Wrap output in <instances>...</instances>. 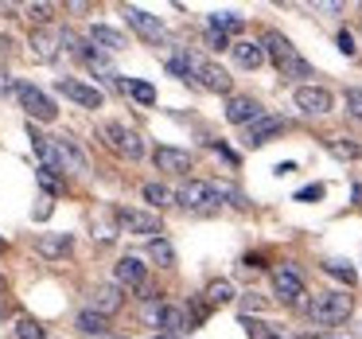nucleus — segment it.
<instances>
[{
  "label": "nucleus",
  "instance_id": "27",
  "mask_svg": "<svg viewBox=\"0 0 362 339\" xmlns=\"http://www.w3.org/2000/svg\"><path fill=\"white\" fill-rule=\"evenodd\" d=\"M323 273H327V277H335V281H343L346 289H351V285L358 281V273H354V265H351V261H343V258H331V261H323Z\"/></svg>",
  "mask_w": 362,
  "mask_h": 339
},
{
  "label": "nucleus",
  "instance_id": "17",
  "mask_svg": "<svg viewBox=\"0 0 362 339\" xmlns=\"http://www.w3.org/2000/svg\"><path fill=\"white\" fill-rule=\"evenodd\" d=\"M164 335H175L180 339L183 331H191V320H187V308H180V304H164L160 308V323H156Z\"/></svg>",
  "mask_w": 362,
  "mask_h": 339
},
{
  "label": "nucleus",
  "instance_id": "4",
  "mask_svg": "<svg viewBox=\"0 0 362 339\" xmlns=\"http://www.w3.org/2000/svg\"><path fill=\"white\" fill-rule=\"evenodd\" d=\"M102 137H105V144H110L117 156H125V160H141V156H144L141 133H136L133 125H125V121H105V125H102Z\"/></svg>",
  "mask_w": 362,
  "mask_h": 339
},
{
  "label": "nucleus",
  "instance_id": "30",
  "mask_svg": "<svg viewBox=\"0 0 362 339\" xmlns=\"http://www.w3.org/2000/svg\"><path fill=\"white\" fill-rule=\"evenodd\" d=\"M16 339H47V331H43V323L35 320V316H20L16 320Z\"/></svg>",
  "mask_w": 362,
  "mask_h": 339
},
{
  "label": "nucleus",
  "instance_id": "42",
  "mask_svg": "<svg viewBox=\"0 0 362 339\" xmlns=\"http://www.w3.org/2000/svg\"><path fill=\"white\" fill-rule=\"evenodd\" d=\"M8 51H12V40H8V35H0V59L8 55Z\"/></svg>",
  "mask_w": 362,
  "mask_h": 339
},
{
  "label": "nucleus",
  "instance_id": "1",
  "mask_svg": "<svg viewBox=\"0 0 362 339\" xmlns=\"http://www.w3.org/2000/svg\"><path fill=\"white\" fill-rule=\"evenodd\" d=\"M175 199H180V207L191 211V214H214L222 203L245 207L242 191L226 188V183H211V180H187L180 191H175Z\"/></svg>",
  "mask_w": 362,
  "mask_h": 339
},
{
  "label": "nucleus",
  "instance_id": "25",
  "mask_svg": "<svg viewBox=\"0 0 362 339\" xmlns=\"http://www.w3.org/2000/svg\"><path fill=\"white\" fill-rule=\"evenodd\" d=\"M327 152L335 160H362V144L351 141V137H331L327 141Z\"/></svg>",
  "mask_w": 362,
  "mask_h": 339
},
{
  "label": "nucleus",
  "instance_id": "9",
  "mask_svg": "<svg viewBox=\"0 0 362 339\" xmlns=\"http://www.w3.org/2000/svg\"><path fill=\"white\" fill-rule=\"evenodd\" d=\"M55 90H59L63 98H71V102L86 105V110H102V102H105L102 90H98L94 82H82V79H59Z\"/></svg>",
  "mask_w": 362,
  "mask_h": 339
},
{
  "label": "nucleus",
  "instance_id": "34",
  "mask_svg": "<svg viewBox=\"0 0 362 339\" xmlns=\"http://www.w3.org/2000/svg\"><path fill=\"white\" fill-rule=\"evenodd\" d=\"M343 102H346V113L362 121V90H358V86H354V90H346V94H343Z\"/></svg>",
  "mask_w": 362,
  "mask_h": 339
},
{
  "label": "nucleus",
  "instance_id": "35",
  "mask_svg": "<svg viewBox=\"0 0 362 339\" xmlns=\"http://www.w3.org/2000/svg\"><path fill=\"white\" fill-rule=\"evenodd\" d=\"M323 183H308V188H300L296 191V203H315V199H323Z\"/></svg>",
  "mask_w": 362,
  "mask_h": 339
},
{
  "label": "nucleus",
  "instance_id": "26",
  "mask_svg": "<svg viewBox=\"0 0 362 339\" xmlns=\"http://www.w3.org/2000/svg\"><path fill=\"white\" fill-rule=\"evenodd\" d=\"M59 149H63V156H66V168H71L74 176H82V172H86V152H82L78 144L71 141V137H59Z\"/></svg>",
  "mask_w": 362,
  "mask_h": 339
},
{
  "label": "nucleus",
  "instance_id": "46",
  "mask_svg": "<svg viewBox=\"0 0 362 339\" xmlns=\"http://www.w3.org/2000/svg\"><path fill=\"white\" fill-rule=\"evenodd\" d=\"M102 339H129V335H113V331H110V335H102Z\"/></svg>",
  "mask_w": 362,
  "mask_h": 339
},
{
  "label": "nucleus",
  "instance_id": "5",
  "mask_svg": "<svg viewBox=\"0 0 362 339\" xmlns=\"http://www.w3.org/2000/svg\"><path fill=\"white\" fill-rule=\"evenodd\" d=\"M117 226L125 230V234H136V238H160L164 234V222H160V214L152 211H136V207H117Z\"/></svg>",
  "mask_w": 362,
  "mask_h": 339
},
{
  "label": "nucleus",
  "instance_id": "15",
  "mask_svg": "<svg viewBox=\"0 0 362 339\" xmlns=\"http://www.w3.org/2000/svg\"><path fill=\"white\" fill-rule=\"evenodd\" d=\"M195 82L203 90H211V94H230V86H234V79H230L218 63H206V59L195 63Z\"/></svg>",
  "mask_w": 362,
  "mask_h": 339
},
{
  "label": "nucleus",
  "instance_id": "44",
  "mask_svg": "<svg viewBox=\"0 0 362 339\" xmlns=\"http://www.w3.org/2000/svg\"><path fill=\"white\" fill-rule=\"evenodd\" d=\"M265 339H292V335H281V331H276V328H273V331H269V335H265Z\"/></svg>",
  "mask_w": 362,
  "mask_h": 339
},
{
  "label": "nucleus",
  "instance_id": "47",
  "mask_svg": "<svg viewBox=\"0 0 362 339\" xmlns=\"http://www.w3.org/2000/svg\"><path fill=\"white\" fill-rule=\"evenodd\" d=\"M152 339H175V335H152Z\"/></svg>",
  "mask_w": 362,
  "mask_h": 339
},
{
  "label": "nucleus",
  "instance_id": "8",
  "mask_svg": "<svg viewBox=\"0 0 362 339\" xmlns=\"http://www.w3.org/2000/svg\"><path fill=\"white\" fill-rule=\"evenodd\" d=\"M121 16H125V24H129V28H136V32H141L148 43H160V40L168 35L164 20L152 16V12H144V8H136V4H125V8H121Z\"/></svg>",
  "mask_w": 362,
  "mask_h": 339
},
{
  "label": "nucleus",
  "instance_id": "32",
  "mask_svg": "<svg viewBox=\"0 0 362 339\" xmlns=\"http://www.w3.org/2000/svg\"><path fill=\"white\" fill-rule=\"evenodd\" d=\"M35 180H40V188H43V195H59V191H63V180H59L55 172H51V168H40V172H35Z\"/></svg>",
  "mask_w": 362,
  "mask_h": 339
},
{
  "label": "nucleus",
  "instance_id": "22",
  "mask_svg": "<svg viewBox=\"0 0 362 339\" xmlns=\"http://www.w3.org/2000/svg\"><path fill=\"white\" fill-rule=\"evenodd\" d=\"M117 86L125 90L133 102H141V105H156V86L152 82H144V79H121L117 74Z\"/></svg>",
  "mask_w": 362,
  "mask_h": 339
},
{
  "label": "nucleus",
  "instance_id": "37",
  "mask_svg": "<svg viewBox=\"0 0 362 339\" xmlns=\"http://www.w3.org/2000/svg\"><path fill=\"white\" fill-rule=\"evenodd\" d=\"M206 43H211L214 51H230V47H234V43H230V35H222V32H211V28H206Z\"/></svg>",
  "mask_w": 362,
  "mask_h": 339
},
{
  "label": "nucleus",
  "instance_id": "19",
  "mask_svg": "<svg viewBox=\"0 0 362 339\" xmlns=\"http://www.w3.org/2000/svg\"><path fill=\"white\" fill-rule=\"evenodd\" d=\"M230 55H234V63L242 67V71H257L261 63H265V47L253 40H238L234 47H230Z\"/></svg>",
  "mask_w": 362,
  "mask_h": 339
},
{
  "label": "nucleus",
  "instance_id": "11",
  "mask_svg": "<svg viewBox=\"0 0 362 339\" xmlns=\"http://www.w3.org/2000/svg\"><path fill=\"white\" fill-rule=\"evenodd\" d=\"M261 117H265V110H261L257 98H245V94L226 98V121H230V125H245V129H250L253 121H261Z\"/></svg>",
  "mask_w": 362,
  "mask_h": 339
},
{
  "label": "nucleus",
  "instance_id": "7",
  "mask_svg": "<svg viewBox=\"0 0 362 339\" xmlns=\"http://www.w3.org/2000/svg\"><path fill=\"white\" fill-rule=\"evenodd\" d=\"M273 292L281 304L296 308L300 300H304V277H300L296 265H276L273 269Z\"/></svg>",
  "mask_w": 362,
  "mask_h": 339
},
{
  "label": "nucleus",
  "instance_id": "40",
  "mask_svg": "<svg viewBox=\"0 0 362 339\" xmlns=\"http://www.w3.org/2000/svg\"><path fill=\"white\" fill-rule=\"evenodd\" d=\"M47 214H51V199L43 195V199H40V211H35V219H47Z\"/></svg>",
  "mask_w": 362,
  "mask_h": 339
},
{
  "label": "nucleus",
  "instance_id": "2",
  "mask_svg": "<svg viewBox=\"0 0 362 339\" xmlns=\"http://www.w3.org/2000/svg\"><path fill=\"white\" fill-rule=\"evenodd\" d=\"M261 47H265V55L273 59V67L281 71V79H315L312 63H308V59L300 55L296 47H292L288 35H281V32H265Z\"/></svg>",
  "mask_w": 362,
  "mask_h": 339
},
{
  "label": "nucleus",
  "instance_id": "36",
  "mask_svg": "<svg viewBox=\"0 0 362 339\" xmlns=\"http://www.w3.org/2000/svg\"><path fill=\"white\" fill-rule=\"evenodd\" d=\"M250 312H265V297L245 292V297H242V316H250Z\"/></svg>",
  "mask_w": 362,
  "mask_h": 339
},
{
  "label": "nucleus",
  "instance_id": "10",
  "mask_svg": "<svg viewBox=\"0 0 362 339\" xmlns=\"http://www.w3.org/2000/svg\"><path fill=\"white\" fill-rule=\"evenodd\" d=\"M292 102H296V110L308 113V117H323V113H331L335 98H331V90H323V86H296Z\"/></svg>",
  "mask_w": 362,
  "mask_h": 339
},
{
  "label": "nucleus",
  "instance_id": "45",
  "mask_svg": "<svg viewBox=\"0 0 362 339\" xmlns=\"http://www.w3.org/2000/svg\"><path fill=\"white\" fill-rule=\"evenodd\" d=\"M4 90H8V79H4V71H0V94H4Z\"/></svg>",
  "mask_w": 362,
  "mask_h": 339
},
{
  "label": "nucleus",
  "instance_id": "24",
  "mask_svg": "<svg viewBox=\"0 0 362 339\" xmlns=\"http://www.w3.org/2000/svg\"><path fill=\"white\" fill-rule=\"evenodd\" d=\"M206 28H211V32H222V35H238L245 28V20L238 16V12H214V16L206 20Z\"/></svg>",
  "mask_w": 362,
  "mask_h": 339
},
{
  "label": "nucleus",
  "instance_id": "16",
  "mask_svg": "<svg viewBox=\"0 0 362 339\" xmlns=\"http://www.w3.org/2000/svg\"><path fill=\"white\" fill-rule=\"evenodd\" d=\"M121 304H125V289H117V285H102V289L90 292V308L98 316H113Z\"/></svg>",
  "mask_w": 362,
  "mask_h": 339
},
{
  "label": "nucleus",
  "instance_id": "14",
  "mask_svg": "<svg viewBox=\"0 0 362 339\" xmlns=\"http://www.w3.org/2000/svg\"><path fill=\"white\" fill-rule=\"evenodd\" d=\"M113 281H117V289H144V281H148V265L129 253V258H121L117 265H113Z\"/></svg>",
  "mask_w": 362,
  "mask_h": 339
},
{
  "label": "nucleus",
  "instance_id": "43",
  "mask_svg": "<svg viewBox=\"0 0 362 339\" xmlns=\"http://www.w3.org/2000/svg\"><path fill=\"white\" fill-rule=\"evenodd\" d=\"M292 339H331V335H315V331H308V335H292Z\"/></svg>",
  "mask_w": 362,
  "mask_h": 339
},
{
  "label": "nucleus",
  "instance_id": "18",
  "mask_svg": "<svg viewBox=\"0 0 362 339\" xmlns=\"http://www.w3.org/2000/svg\"><path fill=\"white\" fill-rule=\"evenodd\" d=\"M90 43H94L98 51H105V55H113V51H125V35L117 32V28H105V24H90Z\"/></svg>",
  "mask_w": 362,
  "mask_h": 339
},
{
  "label": "nucleus",
  "instance_id": "31",
  "mask_svg": "<svg viewBox=\"0 0 362 339\" xmlns=\"http://www.w3.org/2000/svg\"><path fill=\"white\" fill-rule=\"evenodd\" d=\"M141 195H144V203H152V207H168V203H172V191H168L164 188V183H144V188H141Z\"/></svg>",
  "mask_w": 362,
  "mask_h": 339
},
{
  "label": "nucleus",
  "instance_id": "23",
  "mask_svg": "<svg viewBox=\"0 0 362 339\" xmlns=\"http://www.w3.org/2000/svg\"><path fill=\"white\" fill-rule=\"evenodd\" d=\"M74 328L82 331V335H90V339H102V335H110V323H105V316H98L94 308H82L78 316H74Z\"/></svg>",
  "mask_w": 362,
  "mask_h": 339
},
{
  "label": "nucleus",
  "instance_id": "38",
  "mask_svg": "<svg viewBox=\"0 0 362 339\" xmlns=\"http://www.w3.org/2000/svg\"><path fill=\"white\" fill-rule=\"evenodd\" d=\"M339 51H343V55H354V40H351V32H339Z\"/></svg>",
  "mask_w": 362,
  "mask_h": 339
},
{
  "label": "nucleus",
  "instance_id": "48",
  "mask_svg": "<svg viewBox=\"0 0 362 339\" xmlns=\"http://www.w3.org/2000/svg\"><path fill=\"white\" fill-rule=\"evenodd\" d=\"M0 246H4V242H0Z\"/></svg>",
  "mask_w": 362,
  "mask_h": 339
},
{
  "label": "nucleus",
  "instance_id": "12",
  "mask_svg": "<svg viewBox=\"0 0 362 339\" xmlns=\"http://www.w3.org/2000/svg\"><path fill=\"white\" fill-rule=\"evenodd\" d=\"M284 129H288V121L276 117V113H265L261 121H253L250 129H245V149H261V144H269L273 137H281Z\"/></svg>",
  "mask_w": 362,
  "mask_h": 339
},
{
  "label": "nucleus",
  "instance_id": "28",
  "mask_svg": "<svg viewBox=\"0 0 362 339\" xmlns=\"http://www.w3.org/2000/svg\"><path fill=\"white\" fill-rule=\"evenodd\" d=\"M148 258L156 261L160 269H172V265H175V250H172V242H168V238H152V242H148Z\"/></svg>",
  "mask_w": 362,
  "mask_h": 339
},
{
  "label": "nucleus",
  "instance_id": "41",
  "mask_svg": "<svg viewBox=\"0 0 362 339\" xmlns=\"http://www.w3.org/2000/svg\"><path fill=\"white\" fill-rule=\"evenodd\" d=\"M273 172H276V176H288V172H296V164H292V160H288V164H276Z\"/></svg>",
  "mask_w": 362,
  "mask_h": 339
},
{
  "label": "nucleus",
  "instance_id": "13",
  "mask_svg": "<svg viewBox=\"0 0 362 339\" xmlns=\"http://www.w3.org/2000/svg\"><path fill=\"white\" fill-rule=\"evenodd\" d=\"M152 160H156L160 172H172V176H187L191 168H195V156H191L187 149H172V144H160V149L152 152Z\"/></svg>",
  "mask_w": 362,
  "mask_h": 339
},
{
  "label": "nucleus",
  "instance_id": "39",
  "mask_svg": "<svg viewBox=\"0 0 362 339\" xmlns=\"http://www.w3.org/2000/svg\"><path fill=\"white\" fill-rule=\"evenodd\" d=\"M28 16L43 24V20H47V4H28Z\"/></svg>",
  "mask_w": 362,
  "mask_h": 339
},
{
  "label": "nucleus",
  "instance_id": "20",
  "mask_svg": "<svg viewBox=\"0 0 362 339\" xmlns=\"http://www.w3.org/2000/svg\"><path fill=\"white\" fill-rule=\"evenodd\" d=\"M55 43H63V35L55 32V28H35L32 32V55L40 59V63H51L55 59Z\"/></svg>",
  "mask_w": 362,
  "mask_h": 339
},
{
  "label": "nucleus",
  "instance_id": "33",
  "mask_svg": "<svg viewBox=\"0 0 362 339\" xmlns=\"http://www.w3.org/2000/svg\"><path fill=\"white\" fill-rule=\"evenodd\" d=\"M206 312H211L206 297H203V300H191V304H187V320H191V328H199V323L206 320Z\"/></svg>",
  "mask_w": 362,
  "mask_h": 339
},
{
  "label": "nucleus",
  "instance_id": "3",
  "mask_svg": "<svg viewBox=\"0 0 362 339\" xmlns=\"http://www.w3.org/2000/svg\"><path fill=\"white\" fill-rule=\"evenodd\" d=\"M304 312H308V320L320 323V328H335V323L351 320L354 297L351 292H320V297H312L304 304Z\"/></svg>",
  "mask_w": 362,
  "mask_h": 339
},
{
  "label": "nucleus",
  "instance_id": "21",
  "mask_svg": "<svg viewBox=\"0 0 362 339\" xmlns=\"http://www.w3.org/2000/svg\"><path fill=\"white\" fill-rule=\"evenodd\" d=\"M35 250H40V258L55 261V258H66L74 250V238L71 234H40L35 238Z\"/></svg>",
  "mask_w": 362,
  "mask_h": 339
},
{
  "label": "nucleus",
  "instance_id": "6",
  "mask_svg": "<svg viewBox=\"0 0 362 339\" xmlns=\"http://www.w3.org/2000/svg\"><path fill=\"white\" fill-rule=\"evenodd\" d=\"M16 98H20V105L28 110V117H32V121H43V125H47V121L59 117L55 102H51L40 86H32V82H16Z\"/></svg>",
  "mask_w": 362,
  "mask_h": 339
},
{
  "label": "nucleus",
  "instance_id": "29",
  "mask_svg": "<svg viewBox=\"0 0 362 339\" xmlns=\"http://www.w3.org/2000/svg\"><path fill=\"white\" fill-rule=\"evenodd\" d=\"M203 297H206V304H211V308L230 304V300H234V285H230V281H222V277H218V281H211V285H206V292H203Z\"/></svg>",
  "mask_w": 362,
  "mask_h": 339
}]
</instances>
